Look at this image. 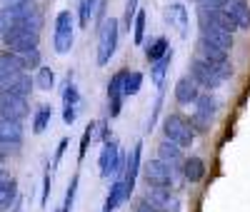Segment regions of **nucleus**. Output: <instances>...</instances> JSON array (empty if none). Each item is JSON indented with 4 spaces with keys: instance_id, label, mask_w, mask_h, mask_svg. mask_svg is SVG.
Wrapping results in <instances>:
<instances>
[{
    "instance_id": "4",
    "label": "nucleus",
    "mask_w": 250,
    "mask_h": 212,
    "mask_svg": "<svg viewBox=\"0 0 250 212\" xmlns=\"http://www.w3.org/2000/svg\"><path fill=\"white\" fill-rule=\"evenodd\" d=\"M75 38V18L70 10H60L55 15V33H53V48L58 55H65L73 48Z\"/></svg>"
},
{
    "instance_id": "37",
    "label": "nucleus",
    "mask_w": 250,
    "mask_h": 212,
    "mask_svg": "<svg viewBox=\"0 0 250 212\" xmlns=\"http://www.w3.org/2000/svg\"><path fill=\"white\" fill-rule=\"evenodd\" d=\"M78 102H80V93L70 82V75H68V82H65V88H62V105H78Z\"/></svg>"
},
{
    "instance_id": "36",
    "label": "nucleus",
    "mask_w": 250,
    "mask_h": 212,
    "mask_svg": "<svg viewBox=\"0 0 250 212\" xmlns=\"http://www.w3.org/2000/svg\"><path fill=\"white\" fill-rule=\"evenodd\" d=\"M78 185H80V175H73V180H70V185H68V193H65V202H62V212H70V210H73Z\"/></svg>"
},
{
    "instance_id": "20",
    "label": "nucleus",
    "mask_w": 250,
    "mask_h": 212,
    "mask_svg": "<svg viewBox=\"0 0 250 212\" xmlns=\"http://www.w3.org/2000/svg\"><path fill=\"white\" fill-rule=\"evenodd\" d=\"M148 200H150V205H155L160 212H168V205L173 202L170 187H150V190H148Z\"/></svg>"
},
{
    "instance_id": "47",
    "label": "nucleus",
    "mask_w": 250,
    "mask_h": 212,
    "mask_svg": "<svg viewBox=\"0 0 250 212\" xmlns=\"http://www.w3.org/2000/svg\"><path fill=\"white\" fill-rule=\"evenodd\" d=\"M8 182H13V177H10V173H5L3 167H0V185H8Z\"/></svg>"
},
{
    "instance_id": "6",
    "label": "nucleus",
    "mask_w": 250,
    "mask_h": 212,
    "mask_svg": "<svg viewBox=\"0 0 250 212\" xmlns=\"http://www.w3.org/2000/svg\"><path fill=\"white\" fill-rule=\"evenodd\" d=\"M190 77L200 85V88H205L208 93L210 90H215V88H220V77H218V73H215V68H213V62H208V60H203V58H195L193 62H190Z\"/></svg>"
},
{
    "instance_id": "11",
    "label": "nucleus",
    "mask_w": 250,
    "mask_h": 212,
    "mask_svg": "<svg viewBox=\"0 0 250 212\" xmlns=\"http://www.w3.org/2000/svg\"><path fill=\"white\" fill-rule=\"evenodd\" d=\"M0 142H5L8 147H15L23 142V125L18 120H5L0 117Z\"/></svg>"
},
{
    "instance_id": "27",
    "label": "nucleus",
    "mask_w": 250,
    "mask_h": 212,
    "mask_svg": "<svg viewBox=\"0 0 250 212\" xmlns=\"http://www.w3.org/2000/svg\"><path fill=\"white\" fill-rule=\"evenodd\" d=\"M195 110L203 113V115H208V117H213L215 110H218V100L210 93H200V97L195 100Z\"/></svg>"
},
{
    "instance_id": "43",
    "label": "nucleus",
    "mask_w": 250,
    "mask_h": 212,
    "mask_svg": "<svg viewBox=\"0 0 250 212\" xmlns=\"http://www.w3.org/2000/svg\"><path fill=\"white\" fill-rule=\"evenodd\" d=\"M75 117H78V105H65V108H62V122L73 125Z\"/></svg>"
},
{
    "instance_id": "50",
    "label": "nucleus",
    "mask_w": 250,
    "mask_h": 212,
    "mask_svg": "<svg viewBox=\"0 0 250 212\" xmlns=\"http://www.w3.org/2000/svg\"><path fill=\"white\" fill-rule=\"evenodd\" d=\"M90 3H98V0H90Z\"/></svg>"
},
{
    "instance_id": "42",
    "label": "nucleus",
    "mask_w": 250,
    "mask_h": 212,
    "mask_svg": "<svg viewBox=\"0 0 250 212\" xmlns=\"http://www.w3.org/2000/svg\"><path fill=\"white\" fill-rule=\"evenodd\" d=\"M68 145H70V140H68V137H62V140L58 142V150H55V157H53V167H50V170H55V167L60 165L62 155H65V150H68Z\"/></svg>"
},
{
    "instance_id": "40",
    "label": "nucleus",
    "mask_w": 250,
    "mask_h": 212,
    "mask_svg": "<svg viewBox=\"0 0 250 212\" xmlns=\"http://www.w3.org/2000/svg\"><path fill=\"white\" fill-rule=\"evenodd\" d=\"M213 68H215V73H218V77L220 80H228V77H233V65L230 62H213Z\"/></svg>"
},
{
    "instance_id": "22",
    "label": "nucleus",
    "mask_w": 250,
    "mask_h": 212,
    "mask_svg": "<svg viewBox=\"0 0 250 212\" xmlns=\"http://www.w3.org/2000/svg\"><path fill=\"white\" fill-rule=\"evenodd\" d=\"M210 28H220V30L230 33V35H233L235 30H240V28H238V23L233 20V15L228 13L225 8H223V10H215V13H213V23H210Z\"/></svg>"
},
{
    "instance_id": "24",
    "label": "nucleus",
    "mask_w": 250,
    "mask_h": 212,
    "mask_svg": "<svg viewBox=\"0 0 250 212\" xmlns=\"http://www.w3.org/2000/svg\"><path fill=\"white\" fill-rule=\"evenodd\" d=\"M198 48H200L203 60H208V62H225V60H228V53H225V50L210 45V42L203 40V38H200V42H198Z\"/></svg>"
},
{
    "instance_id": "41",
    "label": "nucleus",
    "mask_w": 250,
    "mask_h": 212,
    "mask_svg": "<svg viewBox=\"0 0 250 212\" xmlns=\"http://www.w3.org/2000/svg\"><path fill=\"white\" fill-rule=\"evenodd\" d=\"M95 137H98V140H103V142H108V140H110V127H108V120L95 122Z\"/></svg>"
},
{
    "instance_id": "32",
    "label": "nucleus",
    "mask_w": 250,
    "mask_h": 212,
    "mask_svg": "<svg viewBox=\"0 0 250 212\" xmlns=\"http://www.w3.org/2000/svg\"><path fill=\"white\" fill-rule=\"evenodd\" d=\"M20 60H23V70H38L43 65V58H40V50L33 48L28 53H20Z\"/></svg>"
},
{
    "instance_id": "5",
    "label": "nucleus",
    "mask_w": 250,
    "mask_h": 212,
    "mask_svg": "<svg viewBox=\"0 0 250 212\" xmlns=\"http://www.w3.org/2000/svg\"><path fill=\"white\" fill-rule=\"evenodd\" d=\"M143 177L150 187H173V167H168L160 157L143 165Z\"/></svg>"
},
{
    "instance_id": "2",
    "label": "nucleus",
    "mask_w": 250,
    "mask_h": 212,
    "mask_svg": "<svg viewBox=\"0 0 250 212\" xmlns=\"http://www.w3.org/2000/svg\"><path fill=\"white\" fill-rule=\"evenodd\" d=\"M163 133H165V140H173L180 147H190L195 140V130L190 127V120L180 113H170L163 117Z\"/></svg>"
},
{
    "instance_id": "10",
    "label": "nucleus",
    "mask_w": 250,
    "mask_h": 212,
    "mask_svg": "<svg viewBox=\"0 0 250 212\" xmlns=\"http://www.w3.org/2000/svg\"><path fill=\"white\" fill-rule=\"evenodd\" d=\"M158 157L168 165V167H173V170H178V167H183V147L178 145V142H173V140H163L160 145H158Z\"/></svg>"
},
{
    "instance_id": "18",
    "label": "nucleus",
    "mask_w": 250,
    "mask_h": 212,
    "mask_svg": "<svg viewBox=\"0 0 250 212\" xmlns=\"http://www.w3.org/2000/svg\"><path fill=\"white\" fill-rule=\"evenodd\" d=\"M165 20H168L170 25H178V30H180L183 38L188 35V10L180 3L168 5V10H165Z\"/></svg>"
},
{
    "instance_id": "28",
    "label": "nucleus",
    "mask_w": 250,
    "mask_h": 212,
    "mask_svg": "<svg viewBox=\"0 0 250 212\" xmlns=\"http://www.w3.org/2000/svg\"><path fill=\"white\" fill-rule=\"evenodd\" d=\"M95 5L98 3H90V0H80V5H78V25L85 30L90 25V18L95 15Z\"/></svg>"
},
{
    "instance_id": "17",
    "label": "nucleus",
    "mask_w": 250,
    "mask_h": 212,
    "mask_svg": "<svg viewBox=\"0 0 250 212\" xmlns=\"http://www.w3.org/2000/svg\"><path fill=\"white\" fill-rule=\"evenodd\" d=\"M183 177L188 180V182H200L203 177H205V160L203 157H185L183 160Z\"/></svg>"
},
{
    "instance_id": "25",
    "label": "nucleus",
    "mask_w": 250,
    "mask_h": 212,
    "mask_svg": "<svg viewBox=\"0 0 250 212\" xmlns=\"http://www.w3.org/2000/svg\"><path fill=\"white\" fill-rule=\"evenodd\" d=\"M33 88H35V80H33L28 73H23V75H20V80L13 85L10 90H5V93H10V95H15V97H25V100H28V95L33 93Z\"/></svg>"
},
{
    "instance_id": "46",
    "label": "nucleus",
    "mask_w": 250,
    "mask_h": 212,
    "mask_svg": "<svg viewBox=\"0 0 250 212\" xmlns=\"http://www.w3.org/2000/svg\"><path fill=\"white\" fill-rule=\"evenodd\" d=\"M8 100H10V93H5V90H0V113H3V108L8 105Z\"/></svg>"
},
{
    "instance_id": "48",
    "label": "nucleus",
    "mask_w": 250,
    "mask_h": 212,
    "mask_svg": "<svg viewBox=\"0 0 250 212\" xmlns=\"http://www.w3.org/2000/svg\"><path fill=\"white\" fill-rule=\"evenodd\" d=\"M8 160V145L5 142H0V165H3Z\"/></svg>"
},
{
    "instance_id": "44",
    "label": "nucleus",
    "mask_w": 250,
    "mask_h": 212,
    "mask_svg": "<svg viewBox=\"0 0 250 212\" xmlns=\"http://www.w3.org/2000/svg\"><path fill=\"white\" fill-rule=\"evenodd\" d=\"M133 212H160L155 205H150V200L145 197V200H140V202H135V207H133Z\"/></svg>"
},
{
    "instance_id": "21",
    "label": "nucleus",
    "mask_w": 250,
    "mask_h": 212,
    "mask_svg": "<svg viewBox=\"0 0 250 212\" xmlns=\"http://www.w3.org/2000/svg\"><path fill=\"white\" fill-rule=\"evenodd\" d=\"M50 120H53V108H50V105H40L38 113L33 115V133L35 135H43L48 130Z\"/></svg>"
},
{
    "instance_id": "12",
    "label": "nucleus",
    "mask_w": 250,
    "mask_h": 212,
    "mask_svg": "<svg viewBox=\"0 0 250 212\" xmlns=\"http://www.w3.org/2000/svg\"><path fill=\"white\" fill-rule=\"evenodd\" d=\"M28 115H30L28 100H25V97H15V95H10L8 105L3 108V113H0V117H5V120H18V122H23Z\"/></svg>"
},
{
    "instance_id": "26",
    "label": "nucleus",
    "mask_w": 250,
    "mask_h": 212,
    "mask_svg": "<svg viewBox=\"0 0 250 212\" xmlns=\"http://www.w3.org/2000/svg\"><path fill=\"white\" fill-rule=\"evenodd\" d=\"M15 197H18V182L15 180L8 182V185H0V212L10 210L13 202H15Z\"/></svg>"
},
{
    "instance_id": "3",
    "label": "nucleus",
    "mask_w": 250,
    "mask_h": 212,
    "mask_svg": "<svg viewBox=\"0 0 250 212\" xmlns=\"http://www.w3.org/2000/svg\"><path fill=\"white\" fill-rule=\"evenodd\" d=\"M38 42H40V33H35L33 28H28L25 23H18L13 25L5 35H3V45L13 53H28L33 48H38Z\"/></svg>"
},
{
    "instance_id": "49",
    "label": "nucleus",
    "mask_w": 250,
    "mask_h": 212,
    "mask_svg": "<svg viewBox=\"0 0 250 212\" xmlns=\"http://www.w3.org/2000/svg\"><path fill=\"white\" fill-rule=\"evenodd\" d=\"M5 5H15V3H20V0H3Z\"/></svg>"
},
{
    "instance_id": "19",
    "label": "nucleus",
    "mask_w": 250,
    "mask_h": 212,
    "mask_svg": "<svg viewBox=\"0 0 250 212\" xmlns=\"http://www.w3.org/2000/svg\"><path fill=\"white\" fill-rule=\"evenodd\" d=\"M170 50V42L168 38H155V40H145V58H148V62L153 65V62H158L165 53Z\"/></svg>"
},
{
    "instance_id": "16",
    "label": "nucleus",
    "mask_w": 250,
    "mask_h": 212,
    "mask_svg": "<svg viewBox=\"0 0 250 212\" xmlns=\"http://www.w3.org/2000/svg\"><path fill=\"white\" fill-rule=\"evenodd\" d=\"M170 62H173V48L165 53L158 62H153V68H150V80L158 90L165 88V75H168V68H170Z\"/></svg>"
},
{
    "instance_id": "30",
    "label": "nucleus",
    "mask_w": 250,
    "mask_h": 212,
    "mask_svg": "<svg viewBox=\"0 0 250 212\" xmlns=\"http://www.w3.org/2000/svg\"><path fill=\"white\" fill-rule=\"evenodd\" d=\"M140 88H143V73H138V70L128 73V77H125V88H123L125 97L138 95V93H140Z\"/></svg>"
},
{
    "instance_id": "13",
    "label": "nucleus",
    "mask_w": 250,
    "mask_h": 212,
    "mask_svg": "<svg viewBox=\"0 0 250 212\" xmlns=\"http://www.w3.org/2000/svg\"><path fill=\"white\" fill-rule=\"evenodd\" d=\"M225 10L233 15V20L238 23L240 30H250V5H248V0H228Z\"/></svg>"
},
{
    "instance_id": "39",
    "label": "nucleus",
    "mask_w": 250,
    "mask_h": 212,
    "mask_svg": "<svg viewBox=\"0 0 250 212\" xmlns=\"http://www.w3.org/2000/svg\"><path fill=\"white\" fill-rule=\"evenodd\" d=\"M195 3H198V8H203V10L215 13V10H223V8H225L228 0H195Z\"/></svg>"
},
{
    "instance_id": "9",
    "label": "nucleus",
    "mask_w": 250,
    "mask_h": 212,
    "mask_svg": "<svg viewBox=\"0 0 250 212\" xmlns=\"http://www.w3.org/2000/svg\"><path fill=\"white\" fill-rule=\"evenodd\" d=\"M200 97V85L190 77V75H183L178 82H175V100L180 105H190Z\"/></svg>"
},
{
    "instance_id": "38",
    "label": "nucleus",
    "mask_w": 250,
    "mask_h": 212,
    "mask_svg": "<svg viewBox=\"0 0 250 212\" xmlns=\"http://www.w3.org/2000/svg\"><path fill=\"white\" fill-rule=\"evenodd\" d=\"M160 110H163V90H160V95H158V100H155V105H153V113H150V120H148V127L145 130H153L155 127V122H158V115H160Z\"/></svg>"
},
{
    "instance_id": "51",
    "label": "nucleus",
    "mask_w": 250,
    "mask_h": 212,
    "mask_svg": "<svg viewBox=\"0 0 250 212\" xmlns=\"http://www.w3.org/2000/svg\"><path fill=\"white\" fill-rule=\"evenodd\" d=\"M58 212H62V207H60V210H58Z\"/></svg>"
},
{
    "instance_id": "1",
    "label": "nucleus",
    "mask_w": 250,
    "mask_h": 212,
    "mask_svg": "<svg viewBox=\"0 0 250 212\" xmlns=\"http://www.w3.org/2000/svg\"><path fill=\"white\" fill-rule=\"evenodd\" d=\"M120 23L115 18H105V23L98 28V65H108L118 50Z\"/></svg>"
},
{
    "instance_id": "31",
    "label": "nucleus",
    "mask_w": 250,
    "mask_h": 212,
    "mask_svg": "<svg viewBox=\"0 0 250 212\" xmlns=\"http://www.w3.org/2000/svg\"><path fill=\"white\" fill-rule=\"evenodd\" d=\"M13 25H18V15H15V10L8 5V8H0V38H3Z\"/></svg>"
},
{
    "instance_id": "14",
    "label": "nucleus",
    "mask_w": 250,
    "mask_h": 212,
    "mask_svg": "<svg viewBox=\"0 0 250 212\" xmlns=\"http://www.w3.org/2000/svg\"><path fill=\"white\" fill-rule=\"evenodd\" d=\"M130 195H128V190H125V182L123 180H115L110 185V193L105 197V205H103V212H115L123 202H128Z\"/></svg>"
},
{
    "instance_id": "34",
    "label": "nucleus",
    "mask_w": 250,
    "mask_h": 212,
    "mask_svg": "<svg viewBox=\"0 0 250 212\" xmlns=\"http://www.w3.org/2000/svg\"><path fill=\"white\" fill-rule=\"evenodd\" d=\"M138 0H128L125 3V15H123V28L130 33V28H133V23H135V15H138Z\"/></svg>"
},
{
    "instance_id": "33",
    "label": "nucleus",
    "mask_w": 250,
    "mask_h": 212,
    "mask_svg": "<svg viewBox=\"0 0 250 212\" xmlns=\"http://www.w3.org/2000/svg\"><path fill=\"white\" fill-rule=\"evenodd\" d=\"M133 42L135 45H143L145 42V10H138L135 23H133Z\"/></svg>"
},
{
    "instance_id": "45",
    "label": "nucleus",
    "mask_w": 250,
    "mask_h": 212,
    "mask_svg": "<svg viewBox=\"0 0 250 212\" xmlns=\"http://www.w3.org/2000/svg\"><path fill=\"white\" fill-rule=\"evenodd\" d=\"M48 197H50V173L43 175V197H40V205H48Z\"/></svg>"
},
{
    "instance_id": "8",
    "label": "nucleus",
    "mask_w": 250,
    "mask_h": 212,
    "mask_svg": "<svg viewBox=\"0 0 250 212\" xmlns=\"http://www.w3.org/2000/svg\"><path fill=\"white\" fill-rule=\"evenodd\" d=\"M140 170H143V142H135V145H133V153L128 155L125 175H123V182H125L128 195H133V190H135V177H138Z\"/></svg>"
},
{
    "instance_id": "7",
    "label": "nucleus",
    "mask_w": 250,
    "mask_h": 212,
    "mask_svg": "<svg viewBox=\"0 0 250 212\" xmlns=\"http://www.w3.org/2000/svg\"><path fill=\"white\" fill-rule=\"evenodd\" d=\"M125 77H128V70H118V73L110 77V82H108V100H110V108H108V110H110V120L118 117L120 110H123V100H125V93H123Z\"/></svg>"
},
{
    "instance_id": "29",
    "label": "nucleus",
    "mask_w": 250,
    "mask_h": 212,
    "mask_svg": "<svg viewBox=\"0 0 250 212\" xmlns=\"http://www.w3.org/2000/svg\"><path fill=\"white\" fill-rule=\"evenodd\" d=\"M188 120H190V127L195 130V135H205L208 130H210V125H213V117H208V115H203V113H198V110L188 117Z\"/></svg>"
},
{
    "instance_id": "35",
    "label": "nucleus",
    "mask_w": 250,
    "mask_h": 212,
    "mask_svg": "<svg viewBox=\"0 0 250 212\" xmlns=\"http://www.w3.org/2000/svg\"><path fill=\"white\" fill-rule=\"evenodd\" d=\"M90 140H95V122H90V125L85 127V133H83V137H80V150H78V160H83V157H85L88 147H90Z\"/></svg>"
},
{
    "instance_id": "23",
    "label": "nucleus",
    "mask_w": 250,
    "mask_h": 212,
    "mask_svg": "<svg viewBox=\"0 0 250 212\" xmlns=\"http://www.w3.org/2000/svg\"><path fill=\"white\" fill-rule=\"evenodd\" d=\"M35 88L43 90V93H50V90L55 88V73H53V68L40 65V68L35 70Z\"/></svg>"
},
{
    "instance_id": "15",
    "label": "nucleus",
    "mask_w": 250,
    "mask_h": 212,
    "mask_svg": "<svg viewBox=\"0 0 250 212\" xmlns=\"http://www.w3.org/2000/svg\"><path fill=\"white\" fill-rule=\"evenodd\" d=\"M200 38L208 40L210 45L225 50V53H230V48H233V35L225 33V30H220V28H205V30H200Z\"/></svg>"
}]
</instances>
